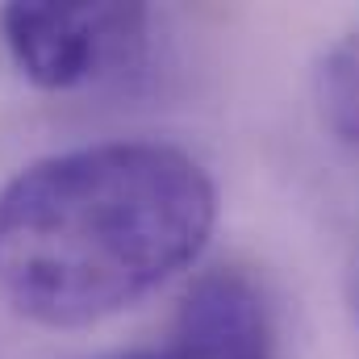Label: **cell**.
I'll return each instance as SVG.
<instances>
[{"label": "cell", "mask_w": 359, "mask_h": 359, "mask_svg": "<svg viewBox=\"0 0 359 359\" xmlns=\"http://www.w3.org/2000/svg\"><path fill=\"white\" fill-rule=\"evenodd\" d=\"M313 100L322 113V126L359 151V34L339 38L313 67Z\"/></svg>", "instance_id": "277c9868"}, {"label": "cell", "mask_w": 359, "mask_h": 359, "mask_svg": "<svg viewBox=\"0 0 359 359\" xmlns=\"http://www.w3.org/2000/svg\"><path fill=\"white\" fill-rule=\"evenodd\" d=\"M355 313H359V276H355Z\"/></svg>", "instance_id": "8992f818"}, {"label": "cell", "mask_w": 359, "mask_h": 359, "mask_svg": "<svg viewBox=\"0 0 359 359\" xmlns=\"http://www.w3.org/2000/svg\"><path fill=\"white\" fill-rule=\"evenodd\" d=\"M163 351L168 359H280L271 305L247 271H205L184 292Z\"/></svg>", "instance_id": "3957f363"}, {"label": "cell", "mask_w": 359, "mask_h": 359, "mask_svg": "<svg viewBox=\"0 0 359 359\" xmlns=\"http://www.w3.org/2000/svg\"><path fill=\"white\" fill-rule=\"evenodd\" d=\"M0 38L17 72L50 92L96 84L134 63L147 38L142 4H4Z\"/></svg>", "instance_id": "7a4b0ae2"}, {"label": "cell", "mask_w": 359, "mask_h": 359, "mask_svg": "<svg viewBox=\"0 0 359 359\" xmlns=\"http://www.w3.org/2000/svg\"><path fill=\"white\" fill-rule=\"evenodd\" d=\"M109 359H168V351H130V355H109Z\"/></svg>", "instance_id": "5b68a950"}, {"label": "cell", "mask_w": 359, "mask_h": 359, "mask_svg": "<svg viewBox=\"0 0 359 359\" xmlns=\"http://www.w3.org/2000/svg\"><path fill=\"white\" fill-rule=\"evenodd\" d=\"M213 222L217 188L180 147L59 151L0 188V292L38 326H96L196 264Z\"/></svg>", "instance_id": "6da1fadb"}]
</instances>
